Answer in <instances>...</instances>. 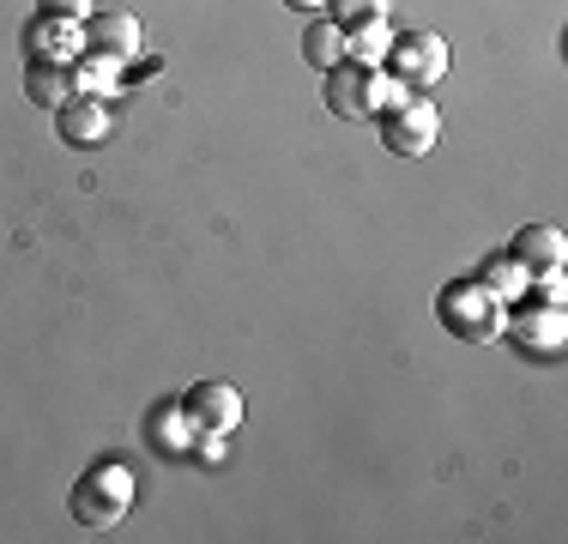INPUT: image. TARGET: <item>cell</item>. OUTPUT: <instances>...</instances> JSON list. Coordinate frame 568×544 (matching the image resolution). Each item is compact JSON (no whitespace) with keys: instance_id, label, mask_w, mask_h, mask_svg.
Returning <instances> with one entry per match:
<instances>
[{"instance_id":"cell-10","label":"cell","mask_w":568,"mask_h":544,"mask_svg":"<svg viewBox=\"0 0 568 544\" xmlns=\"http://www.w3.org/2000/svg\"><path fill=\"white\" fill-rule=\"evenodd\" d=\"M369 79H375V67H363V61H345L339 67H327V109L339 121H363V115H375L369 109Z\"/></svg>"},{"instance_id":"cell-6","label":"cell","mask_w":568,"mask_h":544,"mask_svg":"<svg viewBox=\"0 0 568 544\" xmlns=\"http://www.w3.org/2000/svg\"><path fill=\"white\" fill-rule=\"evenodd\" d=\"M182 412L194 430L230 435V430H242V387H230V381H194L182 393Z\"/></svg>"},{"instance_id":"cell-15","label":"cell","mask_w":568,"mask_h":544,"mask_svg":"<svg viewBox=\"0 0 568 544\" xmlns=\"http://www.w3.org/2000/svg\"><path fill=\"white\" fill-rule=\"evenodd\" d=\"M303 61L321 67V73H327V67H339V61H345V24H333L327 12H321V19H308V31H303Z\"/></svg>"},{"instance_id":"cell-4","label":"cell","mask_w":568,"mask_h":544,"mask_svg":"<svg viewBox=\"0 0 568 544\" xmlns=\"http://www.w3.org/2000/svg\"><path fill=\"white\" fill-rule=\"evenodd\" d=\"M436 140H442V109L429 98H412V103H399L382 115V145L394 158H429Z\"/></svg>"},{"instance_id":"cell-19","label":"cell","mask_w":568,"mask_h":544,"mask_svg":"<svg viewBox=\"0 0 568 544\" xmlns=\"http://www.w3.org/2000/svg\"><path fill=\"white\" fill-rule=\"evenodd\" d=\"M387 7H394V0H327V19L333 24H363V19H387Z\"/></svg>"},{"instance_id":"cell-7","label":"cell","mask_w":568,"mask_h":544,"mask_svg":"<svg viewBox=\"0 0 568 544\" xmlns=\"http://www.w3.org/2000/svg\"><path fill=\"white\" fill-rule=\"evenodd\" d=\"M24 49H31V61H61V67H73L79 54H85V24L55 19V12H37V19L24 24Z\"/></svg>"},{"instance_id":"cell-11","label":"cell","mask_w":568,"mask_h":544,"mask_svg":"<svg viewBox=\"0 0 568 544\" xmlns=\"http://www.w3.org/2000/svg\"><path fill=\"white\" fill-rule=\"evenodd\" d=\"M508 254L526 266V279H532V272H550V266L568 261V236L557 224H520L514 242H508Z\"/></svg>"},{"instance_id":"cell-20","label":"cell","mask_w":568,"mask_h":544,"mask_svg":"<svg viewBox=\"0 0 568 544\" xmlns=\"http://www.w3.org/2000/svg\"><path fill=\"white\" fill-rule=\"evenodd\" d=\"M37 12H55V19H73V24H85L91 12H98V0H37Z\"/></svg>"},{"instance_id":"cell-18","label":"cell","mask_w":568,"mask_h":544,"mask_svg":"<svg viewBox=\"0 0 568 544\" xmlns=\"http://www.w3.org/2000/svg\"><path fill=\"white\" fill-rule=\"evenodd\" d=\"M412 98H417V91H405L387 67H375V79H369V109H375V115H387V109H399V103H412Z\"/></svg>"},{"instance_id":"cell-9","label":"cell","mask_w":568,"mask_h":544,"mask_svg":"<svg viewBox=\"0 0 568 544\" xmlns=\"http://www.w3.org/2000/svg\"><path fill=\"white\" fill-rule=\"evenodd\" d=\"M85 49H103V54H115V61H133V54L145 49V31H140L133 12L103 7V12H91V19H85Z\"/></svg>"},{"instance_id":"cell-5","label":"cell","mask_w":568,"mask_h":544,"mask_svg":"<svg viewBox=\"0 0 568 544\" xmlns=\"http://www.w3.org/2000/svg\"><path fill=\"white\" fill-rule=\"evenodd\" d=\"M503 333L514 339V351H526V357H557L568 315H562V303H532V296H520V309L503 321Z\"/></svg>"},{"instance_id":"cell-16","label":"cell","mask_w":568,"mask_h":544,"mask_svg":"<svg viewBox=\"0 0 568 544\" xmlns=\"http://www.w3.org/2000/svg\"><path fill=\"white\" fill-rule=\"evenodd\" d=\"M387 49H394V24H387V19H363V24H351V31H345V54H351V61H363V67H382Z\"/></svg>"},{"instance_id":"cell-13","label":"cell","mask_w":568,"mask_h":544,"mask_svg":"<svg viewBox=\"0 0 568 544\" xmlns=\"http://www.w3.org/2000/svg\"><path fill=\"white\" fill-rule=\"evenodd\" d=\"M121 67L128 61H115V54H103V49H85L73 67H67V73H73V98H115Z\"/></svg>"},{"instance_id":"cell-12","label":"cell","mask_w":568,"mask_h":544,"mask_svg":"<svg viewBox=\"0 0 568 544\" xmlns=\"http://www.w3.org/2000/svg\"><path fill=\"white\" fill-rule=\"evenodd\" d=\"M145 442H152L164 460H194V424H187L182 400H164V405L145 412Z\"/></svg>"},{"instance_id":"cell-8","label":"cell","mask_w":568,"mask_h":544,"mask_svg":"<svg viewBox=\"0 0 568 544\" xmlns=\"http://www.w3.org/2000/svg\"><path fill=\"white\" fill-rule=\"evenodd\" d=\"M55 133L73 152H91V145L110 140V109H103V98H67L55 109Z\"/></svg>"},{"instance_id":"cell-3","label":"cell","mask_w":568,"mask_h":544,"mask_svg":"<svg viewBox=\"0 0 568 544\" xmlns=\"http://www.w3.org/2000/svg\"><path fill=\"white\" fill-rule=\"evenodd\" d=\"M382 67L405 91H429L442 73H448V43H442L436 31H394V49H387Z\"/></svg>"},{"instance_id":"cell-1","label":"cell","mask_w":568,"mask_h":544,"mask_svg":"<svg viewBox=\"0 0 568 544\" xmlns=\"http://www.w3.org/2000/svg\"><path fill=\"white\" fill-rule=\"evenodd\" d=\"M436 321L448 326V339L490 345V339H503L508 303L478 279V272H471V279H454V284H442V291H436Z\"/></svg>"},{"instance_id":"cell-21","label":"cell","mask_w":568,"mask_h":544,"mask_svg":"<svg viewBox=\"0 0 568 544\" xmlns=\"http://www.w3.org/2000/svg\"><path fill=\"white\" fill-rule=\"evenodd\" d=\"M200 460H206V466H219L224 460V435H212V430H200V447H194Z\"/></svg>"},{"instance_id":"cell-17","label":"cell","mask_w":568,"mask_h":544,"mask_svg":"<svg viewBox=\"0 0 568 544\" xmlns=\"http://www.w3.org/2000/svg\"><path fill=\"white\" fill-rule=\"evenodd\" d=\"M478 279L490 284L503 303H520V296H526V266L514 261L508 249H503V254H484V261H478Z\"/></svg>"},{"instance_id":"cell-14","label":"cell","mask_w":568,"mask_h":544,"mask_svg":"<svg viewBox=\"0 0 568 544\" xmlns=\"http://www.w3.org/2000/svg\"><path fill=\"white\" fill-rule=\"evenodd\" d=\"M24 98H31L37 109H61L67 98H73V73H67L61 61H31L24 67Z\"/></svg>"},{"instance_id":"cell-2","label":"cell","mask_w":568,"mask_h":544,"mask_svg":"<svg viewBox=\"0 0 568 544\" xmlns=\"http://www.w3.org/2000/svg\"><path fill=\"white\" fill-rule=\"evenodd\" d=\"M133 496H140L133 466H121V460H98V466L79 472L67 508H73L79 526H91V533H110V526H121V514L133 508Z\"/></svg>"},{"instance_id":"cell-22","label":"cell","mask_w":568,"mask_h":544,"mask_svg":"<svg viewBox=\"0 0 568 544\" xmlns=\"http://www.w3.org/2000/svg\"><path fill=\"white\" fill-rule=\"evenodd\" d=\"M291 12H327V0H284Z\"/></svg>"}]
</instances>
